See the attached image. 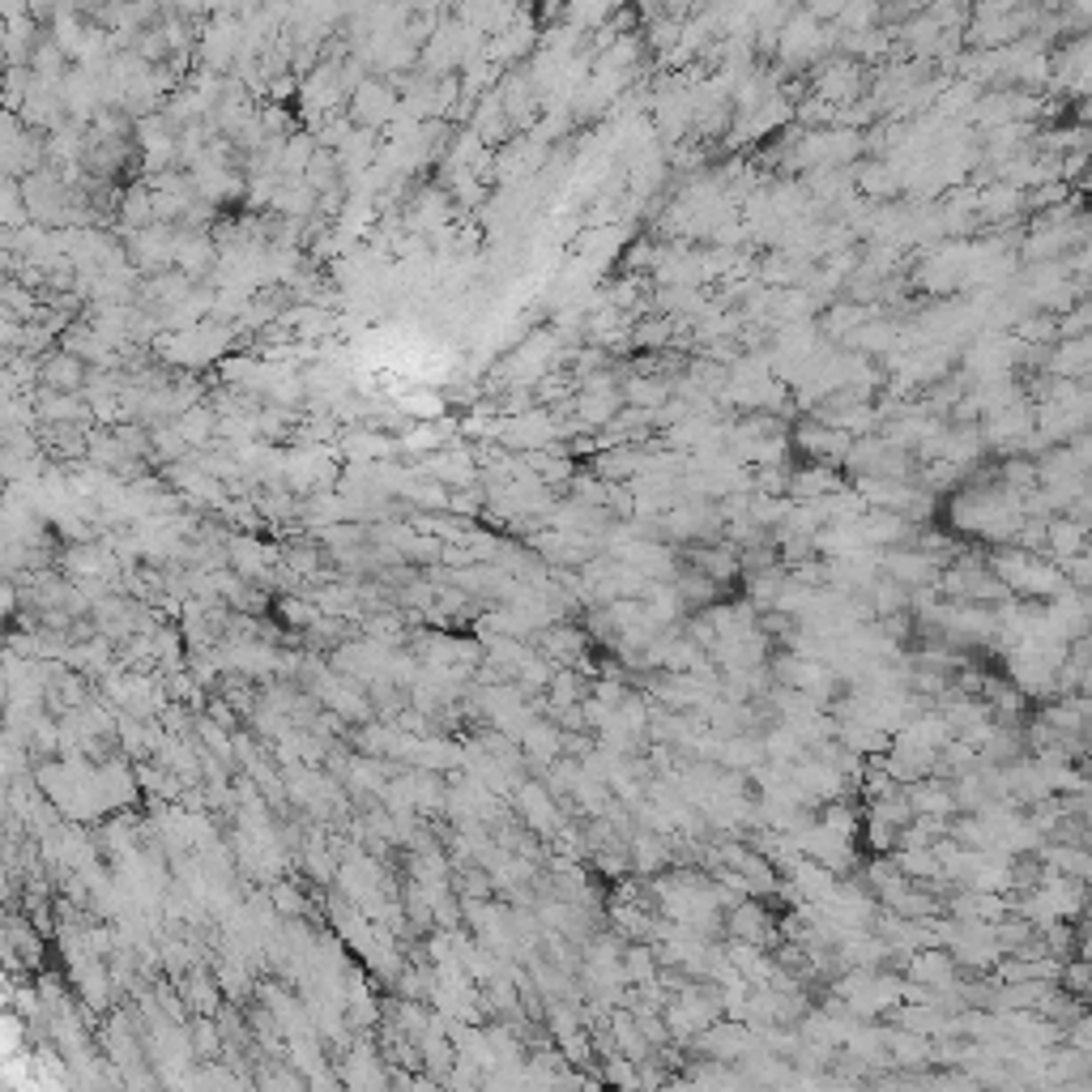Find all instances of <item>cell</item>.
Wrapping results in <instances>:
<instances>
[{
    "label": "cell",
    "mask_w": 1092,
    "mask_h": 1092,
    "mask_svg": "<svg viewBox=\"0 0 1092 1092\" xmlns=\"http://www.w3.org/2000/svg\"><path fill=\"white\" fill-rule=\"evenodd\" d=\"M888 1062H897L904 1071H922V1067H931V1037H922V1032H888Z\"/></svg>",
    "instance_id": "7a4b0ae2"
},
{
    "label": "cell",
    "mask_w": 1092,
    "mask_h": 1092,
    "mask_svg": "<svg viewBox=\"0 0 1092 1092\" xmlns=\"http://www.w3.org/2000/svg\"><path fill=\"white\" fill-rule=\"evenodd\" d=\"M602 1084L614 1092H641L636 1089V1062L623 1059V1054H611L602 1062Z\"/></svg>",
    "instance_id": "3957f363"
},
{
    "label": "cell",
    "mask_w": 1092,
    "mask_h": 1092,
    "mask_svg": "<svg viewBox=\"0 0 1092 1092\" xmlns=\"http://www.w3.org/2000/svg\"><path fill=\"white\" fill-rule=\"evenodd\" d=\"M696 1046L713 1062H742L756 1050V1032L742 1020H713L705 1032H696Z\"/></svg>",
    "instance_id": "6da1fadb"
},
{
    "label": "cell",
    "mask_w": 1092,
    "mask_h": 1092,
    "mask_svg": "<svg viewBox=\"0 0 1092 1092\" xmlns=\"http://www.w3.org/2000/svg\"><path fill=\"white\" fill-rule=\"evenodd\" d=\"M649 973H653V961H649V952H632V956H628V977H632V982H644Z\"/></svg>",
    "instance_id": "277c9868"
}]
</instances>
